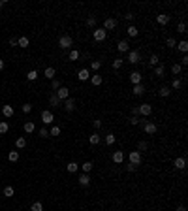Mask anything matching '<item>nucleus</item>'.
Listing matches in <instances>:
<instances>
[{"label":"nucleus","mask_w":188,"mask_h":211,"mask_svg":"<svg viewBox=\"0 0 188 211\" xmlns=\"http://www.w3.org/2000/svg\"><path fill=\"white\" fill-rule=\"evenodd\" d=\"M72 45H73L72 36L64 34V36H60V38H59V47H60V49H72Z\"/></svg>","instance_id":"obj_1"},{"label":"nucleus","mask_w":188,"mask_h":211,"mask_svg":"<svg viewBox=\"0 0 188 211\" xmlns=\"http://www.w3.org/2000/svg\"><path fill=\"white\" fill-rule=\"evenodd\" d=\"M92 38H94V42H105V38H107V32L100 27V28H94V32H92Z\"/></svg>","instance_id":"obj_2"},{"label":"nucleus","mask_w":188,"mask_h":211,"mask_svg":"<svg viewBox=\"0 0 188 211\" xmlns=\"http://www.w3.org/2000/svg\"><path fill=\"white\" fill-rule=\"evenodd\" d=\"M128 160H130V164L139 166V164H141V160H143V157H141V153H139V151H130Z\"/></svg>","instance_id":"obj_3"},{"label":"nucleus","mask_w":188,"mask_h":211,"mask_svg":"<svg viewBox=\"0 0 188 211\" xmlns=\"http://www.w3.org/2000/svg\"><path fill=\"white\" fill-rule=\"evenodd\" d=\"M143 130H145V134L152 136V134H156V132H158V126H156V123L147 121V123H143Z\"/></svg>","instance_id":"obj_4"},{"label":"nucleus","mask_w":188,"mask_h":211,"mask_svg":"<svg viewBox=\"0 0 188 211\" xmlns=\"http://www.w3.org/2000/svg\"><path fill=\"white\" fill-rule=\"evenodd\" d=\"M55 94H57V98L60 100V102H64V100H68V98H70V89L60 87V89H59V91L55 93Z\"/></svg>","instance_id":"obj_5"},{"label":"nucleus","mask_w":188,"mask_h":211,"mask_svg":"<svg viewBox=\"0 0 188 211\" xmlns=\"http://www.w3.org/2000/svg\"><path fill=\"white\" fill-rule=\"evenodd\" d=\"M137 109H139V115H143V117H149L152 113V106L151 104H141V106H137Z\"/></svg>","instance_id":"obj_6"},{"label":"nucleus","mask_w":188,"mask_h":211,"mask_svg":"<svg viewBox=\"0 0 188 211\" xmlns=\"http://www.w3.org/2000/svg\"><path fill=\"white\" fill-rule=\"evenodd\" d=\"M53 121H55V117H53V113L49 111V109L41 111V123H43V125H51Z\"/></svg>","instance_id":"obj_7"},{"label":"nucleus","mask_w":188,"mask_h":211,"mask_svg":"<svg viewBox=\"0 0 188 211\" xmlns=\"http://www.w3.org/2000/svg\"><path fill=\"white\" fill-rule=\"evenodd\" d=\"M102 28H104L105 32H107V30H113V28H117V21H115L113 17H107V19L104 21V27H102Z\"/></svg>","instance_id":"obj_8"},{"label":"nucleus","mask_w":188,"mask_h":211,"mask_svg":"<svg viewBox=\"0 0 188 211\" xmlns=\"http://www.w3.org/2000/svg\"><path fill=\"white\" fill-rule=\"evenodd\" d=\"M128 62H132V64L139 62V51L137 49H130L128 51Z\"/></svg>","instance_id":"obj_9"},{"label":"nucleus","mask_w":188,"mask_h":211,"mask_svg":"<svg viewBox=\"0 0 188 211\" xmlns=\"http://www.w3.org/2000/svg\"><path fill=\"white\" fill-rule=\"evenodd\" d=\"M141 79H143V75H141V72H137V70H134L130 74V81H132V85H139L141 83Z\"/></svg>","instance_id":"obj_10"},{"label":"nucleus","mask_w":188,"mask_h":211,"mask_svg":"<svg viewBox=\"0 0 188 211\" xmlns=\"http://www.w3.org/2000/svg\"><path fill=\"white\" fill-rule=\"evenodd\" d=\"M171 21V15H168V13H160V15H156V23L158 25H162V27H165Z\"/></svg>","instance_id":"obj_11"},{"label":"nucleus","mask_w":188,"mask_h":211,"mask_svg":"<svg viewBox=\"0 0 188 211\" xmlns=\"http://www.w3.org/2000/svg\"><path fill=\"white\" fill-rule=\"evenodd\" d=\"M117 49H119V53H128V51H130V43H128V40H120V42L117 43Z\"/></svg>","instance_id":"obj_12"},{"label":"nucleus","mask_w":188,"mask_h":211,"mask_svg":"<svg viewBox=\"0 0 188 211\" xmlns=\"http://www.w3.org/2000/svg\"><path fill=\"white\" fill-rule=\"evenodd\" d=\"M77 79H79V81H87V79H90V72H88L87 68H81L79 72H77Z\"/></svg>","instance_id":"obj_13"},{"label":"nucleus","mask_w":188,"mask_h":211,"mask_svg":"<svg viewBox=\"0 0 188 211\" xmlns=\"http://www.w3.org/2000/svg\"><path fill=\"white\" fill-rule=\"evenodd\" d=\"M64 109L68 113H72L73 109H75V100L73 98H68V100H64Z\"/></svg>","instance_id":"obj_14"},{"label":"nucleus","mask_w":188,"mask_h":211,"mask_svg":"<svg viewBox=\"0 0 188 211\" xmlns=\"http://www.w3.org/2000/svg\"><path fill=\"white\" fill-rule=\"evenodd\" d=\"M111 158H113L115 164H122V160H124V153H122V151H115V153L111 155Z\"/></svg>","instance_id":"obj_15"},{"label":"nucleus","mask_w":188,"mask_h":211,"mask_svg":"<svg viewBox=\"0 0 188 211\" xmlns=\"http://www.w3.org/2000/svg\"><path fill=\"white\" fill-rule=\"evenodd\" d=\"M13 113H15V109H13V106H2V115H4L6 119H9V117H13Z\"/></svg>","instance_id":"obj_16"},{"label":"nucleus","mask_w":188,"mask_h":211,"mask_svg":"<svg viewBox=\"0 0 188 211\" xmlns=\"http://www.w3.org/2000/svg\"><path fill=\"white\" fill-rule=\"evenodd\" d=\"M173 166H175L177 170H184V168H186V158H184V157H179V158H175Z\"/></svg>","instance_id":"obj_17"},{"label":"nucleus","mask_w":188,"mask_h":211,"mask_svg":"<svg viewBox=\"0 0 188 211\" xmlns=\"http://www.w3.org/2000/svg\"><path fill=\"white\" fill-rule=\"evenodd\" d=\"M77 181H79L81 187H88V185H90V175H88V173H81Z\"/></svg>","instance_id":"obj_18"},{"label":"nucleus","mask_w":188,"mask_h":211,"mask_svg":"<svg viewBox=\"0 0 188 211\" xmlns=\"http://www.w3.org/2000/svg\"><path fill=\"white\" fill-rule=\"evenodd\" d=\"M132 93H134V96H143V94H145V87H143L141 83L134 85V87H132Z\"/></svg>","instance_id":"obj_19"},{"label":"nucleus","mask_w":188,"mask_h":211,"mask_svg":"<svg viewBox=\"0 0 188 211\" xmlns=\"http://www.w3.org/2000/svg\"><path fill=\"white\" fill-rule=\"evenodd\" d=\"M92 166H94V164H92L90 160H87V162H83V164H79V168H81V172H83V173H88V172H90V170H92Z\"/></svg>","instance_id":"obj_20"},{"label":"nucleus","mask_w":188,"mask_h":211,"mask_svg":"<svg viewBox=\"0 0 188 211\" xmlns=\"http://www.w3.org/2000/svg\"><path fill=\"white\" fill-rule=\"evenodd\" d=\"M88 141H90V145H98V143L102 141V136L98 134V132H94V134H90V138H88Z\"/></svg>","instance_id":"obj_21"},{"label":"nucleus","mask_w":188,"mask_h":211,"mask_svg":"<svg viewBox=\"0 0 188 211\" xmlns=\"http://www.w3.org/2000/svg\"><path fill=\"white\" fill-rule=\"evenodd\" d=\"M43 75H45L47 79H55V75H57V70H55L53 66H49V68H45V72H43Z\"/></svg>","instance_id":"obj_22"},{"label":"nucleus","mask_w":188,"mask_h":211,"mask_svg":"<svg viewBox=\"0 0 188 211\" xmlns=\"http://www.w3.org/2000/svg\"><path fill=\"white\" fill-rule=\"evenodd\" d=\"M177 49H179L181 53H184V55H186V51H188V42H186V40L177 42Z\"/></svg>","instance_id":"obj_23"},{"label":"nucleus","mask_w":188,"mask_h":211,"mask_svg":"<svg viewBox=\"0 0 188 211\" xmlns=\"http://www.w3.org/2000/svg\"><path fill=\"white\" fill-rule=\"evenodd\" d=\"M126 34H128L130 38H136V36L139 34V30H137L134 25H128V28H126Z\"/></svg>","instance_id":"obj_24"},{"label":"nucleus","mask_w":188,"mask_h":211,"mask_svg":"<svg viewBox=\"0 0 188 211\" xmlns=\"http://www.w3.org/2000/svg\"><path fill=\"white\" fill-rule=\"evenodd\" d=\"M66 170H68L70 173H75L77 170H79V164H77V162H73V160H72V162H68V164H66Z\"/></svg>","instance_id":"obj_25"},{"label":"nucleus","mask_w":188,"mask_h":211,"mask_svg":"<svg viewBox=\"0 0 188 211\" xmlns=\"http://www.w3.org/2000/svg\"><path fill=\"white\" fill-rule=\"evenodd\" d=\"M17 45L27 49V47L30 45V42H28V38H27V36H21V38H17Z\"/></svg>","instance_id":"obj_26"},{"label":"nucleus","mask_w":188,"mask_h":211,"mask_svg":"<svg viewBox=\"0 0 188 211\" xmlns=\"http://www.w3.org/2000/svg\"><path fill=\"white\" fill-rule=\"evenodd\" d=\"M158 94H160L162 98H168V96L171 94V89H169V87H160V91H158Z\"/></svg>","instance_id":"obj_27"},{"label":"nucleus","mask_w":188,"mask_h":211,"mask_svg":"<svg viewBox=\"0 0 188 211\" xmlns=\"http://www.w3.org/2000/svg\"><path fill=\"white\" fill-rule=\"evenodd\" d=\"M8 160L9 162H17L19 160V151H9L8 153Z\"/></svg>","instance_id":"obj_28"},{"label":"nucleus","mask_w":188,"mask_h":211,"mask_svg":"<svg viewBox=\"0 0 188 211\" xmlns=\"http://www.w3.org/2000/svg\"><path fill=\"white\" fill-rule=\"evenodd\" d=\"M158 62H160L158 55H156V53H152L151 57H149V66H158Z\"/></svg>","instance_id":"obj_29"},{"label":"nucleus","mask_w":188,"mask_h":211,"mask_svg":"<svg viewBox=\"0 0 188 211\" xmlns=\"http://www.w3.org/2000/svg\"><path fill=\"white\" fill-rule=\"evenodd\" d=\"M23 128H25V132H27V134H32V132H34V128H36V126H34V123H32V121H27Z\"/></svg>","instance_id":"obj_30"},{"label":"nucleus","mask_w":188,"mask_h":211,"mask_svg":"<svg viewBox=\"0 0 188 211\" xmlns=\"http://www.w3.org/2000/svg\"><path fill=\"white\" fill-rule=\"evenodd\" d=\"M49 104H51L53 107H57V106H60L62 102H60V100L57 98V94H51V96H49Z\"/></svg>","instance_id":"obj_31"},{"label":"nucleus","mask_w":188,"mask_h":211,"mask_svg":"<svg viewBox=\"0 0 188 211\" xmlns=\"http://www.w3.org/2000/svg\"><path fill=\"white\" fill-rule=\"evenodd\" d=\"M181 87H183V81L179 79V77H175V79L171 81V87H169V89H175V91H179Z\"/></svg>","instance_id":"obj_32"},{"label":"nucleus","mask_w":188,"mask_h":211,"mask_svg":"<svg viewBox=\"0 0 188 211\" xmlns=\"http://www.w3.org/2000/svg\"><path fill=\"white\" fill-rule=\"evenodd\" d=\"M79 57H81V53L77 51V49H72V51L68 53V59H70V60H77Z\"/></svg>","instance_id":"obj_33"},{"label":"nucleus","mask_w":188,"mask_h":211,"mask_svg":"<svg viewBox=\"0 0 188 211\" xmlns=\"http://www.w3.org/2000/svg\"><path fill=\"white\" fill-rule=\"evenodd\" d=\"M102 75H90V83L94 85V87H98V85H102Z\"/></svg>","instance_id":"obj_34"},{"label":"nucleus","mask_w":188,"mask_h":211,"mask_svg":"<svg viewBox=\"0 0 188 211\" xmlns=\"http://www.w3.org/2000/svg\"><path fill=\"white\" fill-rule=\"evenodd\" d=\"M122 62H124V59H120V57H117L113 62H111V66H113V70H119L120 66H122Z\"/></svg>","instance_id":"obj_35"},{"label":"nucleus","mask_w":188,"mask_h":211,"mask_svg":"<svg viewBox=\"0 0 188 211\" xmlns=\"http://www.w3.org/2000/svg\"><path fill=\"white\" fill-rule=\"evenodd\" d=\"M38 75H40V74H38L36 70H30V72L27 74V79H28V81H36V79H38Z\"/></svg>","instance_id":"obj_36"},{"label":"nucleus","mask_w":188,"mask_h":211,"mask_svg":"<svg viewBox=\"0 0 188 211\" xmlns=\"http://www.w3.org/2000/svg\"><path fill=\"white\" fill-rule=\"evenodd\" d=\"M15 147H17V149H25V147H27V140H25V138H17Z\"/></svg>","instance_id":"obj_37"},{"label":"nucleus","mask_w":188,"mask_h":211,"mask_svg":"<svg viewBox=\"0 0 188 211\" xmlns=\"http://www.w3.org/2000/svg\"><path fill=\"white\" fill-rule=\"evenodd\" d=\"M171 72H173V75L183 74V66H181V64H173V66H171Z\"/></svg>","instance_id":"obj_38"},{"label":"nucleus","mask_w":188,"mask_h":211,"mask_svg":"<svg viewBox=\"0 0 188 211\" xmlns=\"http://www.w3.org/2000/svg\"><path fill=\"white\" fill-rule=\"evenodd\" d=\"M13 194H15L13 187H4V196H6V198H12Z\"/></svg>","instance_id":"obj_39"},{"label":"nucleus","mask_w":188,"mask_h":211,"mask_svg":"<svg viewBox=\"0 0 188 211\" xmlns=\"http://www.w3.org/2000/svg\"><path fill=\"white\" fill-rule=\"evenodd\" d=\"M165 45H168L169 49H175L177 47V40L175 38H168V40H165Z\"/></svg>","instance_id":"obj_40"},{"label":"nucleus","mask_w":188,"mask_h":211,"mask_svg":"<svg viewBox=\"0 0 188 211\" xmlns=\"http://www.w3.org/2000/svg\"><path fill=\"white\" fill-rule=\"evenodd\" d=\"M87 27H88V28H94V27H96V17H94V15H90V17L87 19Z\"/></svg>","instance_id":"obj_41"},{"label":"nucleus","mask_w":188,"mask_h":211,"mask_svg":"<svg viewBox=\"0 0 188 211\" xmlns=\"http://www.w3.org/2000/svg\"><path fill=\"white\" fill-rule=\"evenodd\" d=\"M51 87H53V91H59V89L62 87L60 79H51Z\"/></svg>","instance_id":"obj_42"},{"label":"nucleus","mask_w":188,"mask_h":211,"mask_svg":"<svg viewBox=\"0 0 188 211\" xmlns=\"http://www.w3.org/2000/svg\"><path fill=\"white\" fill-rule=\"evenodd\" d=\"M154 75L164 77V66H154Z\"/></svg>","instance_id":"obj_43"},{"label":"nucleus","mask_w":188,"mask_h":211,"mask_svg":"<svg viewBox=\"0 0 188 211\" xmlns=\"http://www.w3.org/2000/svg\"><path fill=\"white\" fill-rule=\"evenodd\" d=\"M30 211H43L41 202H34V204H32V207H30Z\"/></svg>","instance_id":"obj_44"},{"label":"nucleus","mask_w":188,"mask_h":211,"mask_svg":"<svg viewBox=\"0 0 188 211\" xmlns=\"http://www.w3.org/2000/svg\"><path fill=\"white\" fill-rule=\"evenodd\" d=\"M115 140H117V138H115V134H107V136H105V143H107V145H113Z\"/></svg>","instance_id":"obj_45"},{"label":"nucleus","mask_w":188,"mask_h":211,"mask_svg":"<svg viewBox=\"0 0 188 211\" xmlns=\"http://www.w3.org/2000/svg\"><path fill=\"white\" fill-rule=\"evenodd\" d=\"M8 123H6V121H0V134H6V132H8Z\"/></svg>","instance_id":"obj_46"},{"label":"nucleus","mask_w":188,"mask_h":211,"mask_svg":"<svg viewBox=\"0 0 188 211\" xmlns=\"http://www.w3.org/2000/svg\"><path fill=\"white\" fill-rule=\"evenodd\" d=\"M147 147H149V145H147V141H139V143H137V151H139V153L147 151Z\"/></svg>","instance_id":"obj_47"},{"label":"nucleus","mask_w":188,"mask_h":211,"mask_svg":"<svg viewBox=\"0 0 188 211\" xmlns=\"http://www.w3.org/2000/svg\"><path fill=\"white\" fill-rule=\"evenodd\" d=\"M90 68H92V70H100V68H102V62H100V60H92V62H90Z\"/></svg>","instance_id":"obj_48"},{"label":"nucleus","mask_w":188,"mask_h":211,"mask_svg":"<svg viewBox=\"0 0 188 211\" xmlns=\"http://www.w3.org/2000/svg\"><path fill=\"white\" fill-rule=\"evenodd\" d=\"M49 136H60V128H59V126H53V128L49 130Z\"/></svg>","instance_id":"obj_49"},{"label":"nucleus","mask_w":188,"mask_h":211,"mask_svg":"<svg viewBox=\"0 0 188 211\" xmlns=\"http://www.w3.org/2000/svg\"><path fill=\"white\" fill-rule=\"evenodd\" d=\"M124 19L128 21V23H134V19H136V15H134V13H132V12H128V13L124 15Z\"/></svg>","instance_id":"obj_50"},{"label":"nucleus","mask_w":188,"mask_h":211,"mask_svg":"<svg viewBox=\"0 0 188 211\" xmlns=\"http://www.w3.org/2000/svg\"><path fill=\"white\" fill-rule=\"evenodd\" d=\"M21 109H23V113H30V111H32V106H30V104H23V106H21Z\"/></svg>","instance_id":"obj_51"},{"label":"nucleus","mask_w":188,"mask_h":211,"mask_svg":"<svg viewBox=\"0 0 188 211\" xmlns=\"http://www.w3.org/2000/svg\"><path fill=\"white\" fill-rule=\"evenodd\" d=\"M177 32L184 34V32H186V25H184V23H179V27H177Z\"/></svg>","instance_id":"obj_52"},{"label":"nucleus","mask_w":188,"mask_h":211,"mask_svg":"<svg viewBox=\"0 0 188 211\" xmlns=\"http://www.w3.org/2000/svg\"><path fill=\"white\" fill-rule=\"evenodd\" d=\"M130 123L136 126V125H139V119H137V117H134V115H130Z\"/></svg>","instance_id":"obj_53"},{"label":"nucleus","mask_w":188,"mask_h":211,"mask_svg":"<svg viewBox=\"0 0 188 211\" xmlns=\"http://www.w3.org/2000/svg\"><path fill=\"white\" fill-rule=\"evenodd\" d=\"M40 136H41V138H47V136H49V130H47V128H41V130H40Z\"/></svg>","instance_id":"obj_54"},{"label":"nucleus","mask_w":188,"mask_h":211,"mask_svg":"<svg viewBox=\"0 0 188 211\" xmlns=\"http://www.w3.org/2000/svg\"><path fill=\"white\" fill-rule=\"evenodd\" d=\"M92 126L94 128H102V119H96L94 123H92Z\"/></svg>","instance_id":"obj_55"},{"label":"nucleus","mask_w":188,"mask_h":211,"mask_svg":"<svg viewBox=\"0 0 188 211\" xmlns=\"http://www.w3.org/2000/svg\"><path fill=\"white\" fill-rule=\"evenodd\" d=\"M181 66L184 68V66H188V57L186 55H183V59H181Z\"/></svg>","instance_id":"obj_56"},{"label":"nucleus","mask_w":188,"mask_h":211,"mask_svg":"<svg viewBox=\"0 0 188 211\" xmlns=\"http://www.w3.org/2000/svg\"><path fill=\"white\" fill-rule=\"evenodd\" d=\"M126 170H128V172H136V170H137V166H134V164H128V166H126Z\"/></svg>","instance_id":"obj_57"},{"label":"nucleus","mask_w":188,"mask_h":211,"mask_svg":"<svg viewBox=\"0 0 188 211\" xmlns=\"http://www.w3.org/2000/svg\"><path fill=\"white\" fill-rule=\"evenodd\" d=\"M132 115H134V117H137V115H139V109H137V106H134V107H132Z\"/></svg>","instance_id":"obj_58"},{"label":"nucleus","mask_w":188,"mask_h":211,"mask_svg":"<svg viewBox=\"0 0 188 211\" xmlns=\"http://www.w3.org/2000/svg\"><path fill=\"white\" fill-rule=\"evenodd\" d=\"M9 45L15 47V45H17V38H9Z\"/></svg>","instance_id":"obj_59"},{"label":"nucleus","mask_w":188,"mask_h":211,"mask_svg":"<svg viewBox=\"0 0 188 211\" xmlns=\"http://www.w3.org/2000/svg\"><path fill=\"white\" fill-rule=\"evenodd\" d=\"M4 66H6V64H4V60H2V59H0V72H2V70H4Z\"/></svg>","instance_id":"obj_60"},{"label":"nucleus","mask_w":188,"mask_h":211,"mask_svg":"<svg viewBox=\"0 0 188 211\" xmlns=\"http://www.w3.org/2000/svg\"><path fill=\"white\" fill-rule=\"evenodd\" d=\"M177 211H186V207H184V206H179V207H177Z\"/></svg>","instance_id":"obj_61"},{"label":"nucleus","mask_w":188,"mask_h":211,"mask_svg":"<svg viewBox=\"0 0 188 211\" xmlns=\"http://www.w3.org/2000/svg\"><path fill=\"white\" fill-rule=\"evenodd\" d=\"M4 8V0H0V9H2Z\"/></svg>","instance_id":"obj_62"}]
</instances>
